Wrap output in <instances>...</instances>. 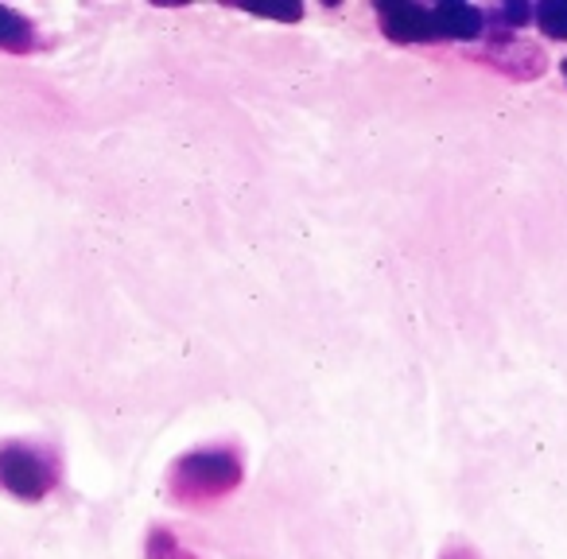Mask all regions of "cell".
<instances>
[{
    "label": "cell",
    "mask_w": 567,
    "mask_h": 559,
    "mask_svg": "<svg viewBox=\"0 0 567 559\" xmlns=\"http://www.w3.org/2000/svg\"><path fill=\"white\" fill-rule=\"evenodd\" d=\"M440 559H474V551H466V548H447Z\"/></svg>",
    "instance_id": "9c48e42d"
},
{
    "label": "cell",
    "mask_w": 567,
    "mask_h": 559,
    "mask_svg": "<svg viewBox=\"0 0 567 559\" xmlns=\"http://www.w3.org/2000/svg\"><path fill=\"white\" fill-rule=\"evenodd\" d=\"M564 79H567V59H564Z\"/></svg>",
    "instance_id": "30bf717a"
},
{
    "label": "cell",
    "mask_w": 567,
    "mask_h": 559,
    "mask_svg": "<svg viewBox=\"0 0 567 559\" xmlns=\"http://www.w3.org/2000/svg\"><path fill=\"white\" fill-rule=\"evenodd\" d=\"M533 24L548 40H567V0H540L533 9Z\"/></svg>",
    "instance_id": "52a82bcc"
},
{
    "label": "cell",
    "mask_w": 567,
    "mask_h": 559,
    "mask_svg": "<svg viewBox=\"0 0 567 559\" xmlns=\"http://www.w3.org/2000/svg\"><path fill=\"white\" fill-rule=\"evenodd\" d=\"M245 478V463L234 447H203L183 455L167 474V494L179 505H214L229 497Z\"/></svg>",
    "instance_id": "6da1fadb"
},
{
    "label": "cell",
    "mask_w": 567,
    "mask_h": 559,
    "mask_svg": "<svg viewBox=\"0 0 567 559\" xmlns=\"http://www.w3.org/2000/svg\"><path fill=\"white\" fill-rule=\"evenodd\" d=\"M482 59H486L489 66H497L502 74H509V79H536V74H544V66H548V59H544L540 48H533V43L517 40V35H497L494 43H489L486 51H482Z\"/></svg>",
    "instance_id": "277c9868"
},
{
    "label": "cell",
    "mask_w": 567,
    "mask_h": 559,
    "mask_svg": "<svg viewBox=\"0 0 567 559\" xmlns=\"http://www.w3.org/2000/svg\"><path fill=\"white\" fill-rule=\"evenodd\" d=\"M55 466L32 447H4L0 451V489H9L20 501H43L55 486Z\"/></svg>",
    "instance_id": "7a4b0ae2"
},
{
    "label": "cell",
    "mask_w": 567,
    "mask_h": 559,
    "mask_svg": "<svg viewBox=\"0 0 567 559\" xmlns=\"http://www.w3.org/2000/svg\"><path fill=\"white\" fill-rule=\"evenodd\" d=\"M432 35L435 40H482L486 17L471 4H435L432 9Z\"/></svg>",
    "instance_id": "5b68a950"
},
{
    "label": "cell",
    "mask_w": 567,
    "mask_h": 559,
    "mask_svg": "<svg viewBox=\"0 0 567 559\" xmlns=\"http://www.w3.org/2000/svg\"><path fill=\"white\" fill-rule=\"evenodd\" d=\"M144 559H198V556L183 548L175 532H167V528H152L148 544H144Z\"/></svg>",
    "instance_id": "ba28073f"
},
{
    "label": "cell",
    "mask_w": 567,
    "mask_h": 559,
    "mask_svg": "<svg viewBox=\"0 0 567 559\" xmlns=\"http://www.w3.org/2000/svg\"><path fill=\"white\" fill-rule=\"evenodd\" d=\"M32 43H35L32 24H28L20 12H12V9L0 4V48L4 51H28Z\"/></svg>",
    "instance_id": "8992f818"
},
{
    "label": "cell",
    "mask_w": 567,
    "mask_h": 559,
    "mask_svg": "<svg viewBox=\"0 0 567 559\" xmlns=\"http://www.w3.org/2000/svg\"><path fill=\"white\" fill-rule=\"evenodd\" d=\"M381 32L396 43H435L432 35V9L409 4V0H385L378 4Z\"/></svg>",
    "instance_id": "3957f363"
}]
</instances>
